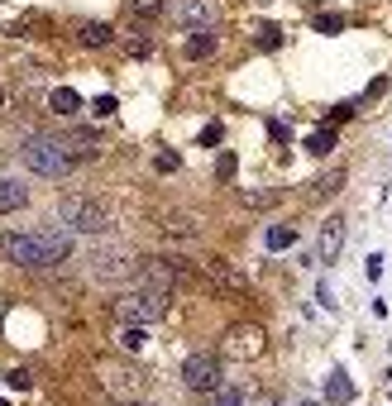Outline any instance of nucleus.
Returning <instances> with one entry per match:
<instances>
[{"instance_id":"f257e3e1","label":"nucleus","mask_w":392,"mask_h":406,"mask_svg":"<svg viewBox=\"0 0 392 406\" xmlns=\"http://www.w3.org/2000/svg\"><path fill=\"white\" fill-rule=\"evenodd\" d=\"M5 258L24 273L39 268H58L72 258V230H34V235H5Z\"/></svg>"},{"instance_id":"f03ea898","label":"nucleus","mask_w":392,"mask_h":406,"mask_svg":"<svg viewBox=\"0 0 392 406\" xmlns=\"http://www.w3.org/2000/svg\"><path fill=\"white\" fill-rule=\"evenodd\" d=\"M58 215H63V225L72 230V235H115V225H120V215L110 210L106 201H96V196H67L63 205H58Z\"/></svg>"},{"instance_id":"7ed1b4c3","label":"nucleus","mask_w":392,"mask_h":406,"mask_svg":"<svg viewBox=\"0 0 392 406\" xmlns=\"http://www.w3.org/2000/svg\"><path fill=\"white\" fill-rule=\"evenodd\" d=\"M168 297L173 292H154V287H129V292H120L115 297V320L120 325H154V320H163L168 315Z\"/></svg>"},{"instance_id":"20e7f679","label":"nucleus","mask_w":392,"mask_h":406,"mask_svg":"<svg viewBox=\"0 0 392 406\" xmlns=\"http://www.w3.org/2000/svg\"><path fill=\"white\" fill-rule=\"evenodd\" d=\"M96 377H101V387H106L115 402H139V397H149V373L134 368V363L101 359L96 363Z\"/></svg>"},{"instance_id":"39448f33","label":"nucleus","mask_w":392,"mask_h":406,"mask_svg":"<svg viewBox=\"0 0 392 406\" xmlns=\"http://www.w3.org/2000/svg\"><path fill=\"white\" fill-rule=\"evenodd\" d=\"M19 163L29 172H39V177H63V172L77 168V158H72V148L63 139H29L19 148Z\"/></svg>"},{"instance_id":"423d86ee","label":"nucleus","mask_w":392,"mask_h":406,"mask_svg":"<svg viewBox=\"0 0 392 406\" xmlns=\"http://www.w3.org/2000/svg\"><path fill=\"white\" fill-rule=\"evenodd\" d=\"M182 282H187V258H173V253H154V258H139V263H134V287L177 292Z\"/></svg>"},{"instance_id":"0eeeda50","label":"nucleus","mask_w":392,"mask_h":406,"mask_svg":"<svg viewBox=\"0 0 392 406\" xmlns=\"http://www.w3.org/2000/svg\"><path fill=\"white\" fill-rule=\"evenodd\" d=\"M86 273H91L96 282H134V253L125 249V244H101V249H91V258H86Z\"/></svg>"},{"instance_id":"6e6552de","label":"nucleus","mask_w":392,"mask_h":406,"mask_svg":"<svg viewBox=\"0 0 392 406\" xmlns=\"http://www.w3.org/2000/svg\"><path fill=\"white\" fill-rule=\"evenodd\" d=\"M225 354H230V359H263L268 335L258 325H230L225 330Z\"/></svg>"},{"instance_id":"1a4fd4ad","label":"nucleus","mask_w":392,"mask_h":406,"mask_svg":"<svg viewBox=\"0 0 392 406\" xmlns=\"http://www.w3.org/2000/svg\"><path fill=\"white\" fill-rule=\"evenodd\" d=\"M182 382H187V392H216L220 387V359L216 354H191L182 363Z\"/></svg>"},{"instance_id":"9d476101","label":"nucleus","mask_w":392,"mask_h":406,"mask_svg":"<svg viewBox=\"0 0 392 406\" xmlns=\"http://www.w3.org/2000/svg\"><path fill=\"white\" fill-rule=\"evenodd\" d=\"M340 249H345V215L321 220V230H316V263H335Z\"/></svg>"},{"instance_id":"9b49d317","label":"nucleus","mask_w":392,"mask_h":406,"mask_svg":"<svg viewBox=\"0 0 392 406\" xmlns=\"http://www.w3.org/2000/svg\"><path fill=\"white\" fill-rule=\"evenodd\" d=\"M196 268H201L206 278L216 282L220 292H230V297H239V292H249V282H244V273H235V268L225 263V258H201Z\"/></svg>"},{"instance_id":"f8f14e48","label":"nucleus","mask_w":392,"mask_h":406,"mask_svg":"<svg viewBox=\"0 0 392 406\" xmlns=\"http://www.w3.org/2000/svg\"><path fill=\"white\" fill-rule=\"evenodd\" d=\"M158 230L168 239H201V215H191V210H163Z\"/></svg>"},{"instance_id":"ddd939ff","label":"nucleus","mask_w":392,"mask_h":406,"mask_svg":"<svg viewBox=\"0 0 392 406\" xmlns=\"http://www.w3.org/2000/svg\"><path fill=\"white\" fill-rule=\"evenodd\" d=\"M220 5L216 0H182V24L187 29H216Z\"/></svg>"},{"instance_id":"4468645a","label":"nucleus","mask_w":392,"mask_h":406,"mask_svg":"<svg viewBox=\"0 0 392 406\" xmlns=\"http://www.w3.org/2000/svg\"><path fill=\"white\" fill-rule=\"evenodd\" d=\"M29 205V187L15 182V177H0V215H10V210H24Z\"/></svg>"},{"instance_id":"2eb2a0df","label":"nucleus","mask_w":392,"mask_h":406,"mask_svg":"<svg viewBox=\"0 0 392 406\" xmlns=\"http://www.w3.org/2000/svg\"><path fill=\"white\" fill-rule=\"evenodd\" d=\"M340 187H345V168H330L326 177H316V182H311V201L316 205H321V201H335Z\"/></svg>"},{"instance_id":"dca6fc26","label":"nucleus","mask_w":392,"mask_h":406,"mask_svg":"<svg viewBox=\"0 0 392 406\" xmlns=\"http://www.w3.org/2000/svg\"><path fill=\"white\" fill-rule=\"evenodd\" d=\"M48 110L63 115V120H72V115L81 110V96L72 91V86H53V91H48Z\"/></svg>"},{"instance_id":"f3484780","label":"nucleus","mask_w":392,"mask_h":406,"mask_svg":"<svg viewBox=\"0 0 392 406\" xmlns=\"http://www.w3.org/2000/svg\"><path fill=\"white\" fill-rule=\"evenodd\" d=\"M77 44L81 48H106V44H115V29L101 24V19H91V24H81L77 29Z\"/></svg>"},{"instance_id":"a211bd4d","label":"nucleus","mask_w":392,"mask_h":406,"mask_svg":"<svg viewBox=\"0 0 392 406\" xmlns=\"http://www.w3.org/2000/svg\"><path fill=\"white\" fill-rule=\"evenodd\" d=\"M211 53H216V34H211V29H191L187 58H191V63H201V58H211Z\"/></svg>"},{"instance_id":"6ab92c4d","label":"nucleus","mask_w":392,"mask_h":406,"mask_svg":"<svg viewBox=\"0 0 392 406\" xmlns=\"http://www.w3.org/2000/svg\"><path fill=\"white\" fill-rule=\"evenodd\" d=\"M239 201L249 205V210H268V205L283 201V187H258V191H239Z\"/></svg>"},{"instance_id":"aec40b11","label":"nucleus","mask_w":392,"mask_h":406,"mask_svg":"<svg viewBox=\"0 0 392 406\" xmlns=\"http://www.w3.org/2000/svg\"><path fill=\"white\" fill-rule=\"evenodd\" d=\"M330 148H335V129H311V134H306V153H311V158H326L330 153Z\"/></svg>"},{"instance_id":"412c9836","label":"nucleus","mask_w":392,"mask_h":406,"mask_svg":"<svg viewBox=\"0 0 392 406\" xmlns=\"http://www.w3.org/2000/svg\"><path fill=\"white\" fill-rule=\"evenodd\" d=\"M349 397H354V387H349V377H345V373H330V382H326V402L345 406Z\"/></svg>"},{"instance_id":"4be33fe9","label":"nucleus","mask_w":392,"mask_h":406,"mask_svg":"<svg viewBox=\"0 0 392 406\" xmlns=\"http://www.w3.org/2000/svg\"><path fill=\"white\" fill-rule=\"evenodd\" d=\"M278 44H283V29H278V24H258V29H253V48L273 53Z\"/></svg>"},{"instance_id":"5701e85b","label":"nucleus","mask_w":392,"mask_h":406,"mask_svg":"<svg viewBox=\"0 0 392 406\" xmlns=\"http://www.w3.org/2000/svg\"><path fill=\"white\" fill-rule=\"evenodd\" d=\"M316 19V29L321 34H340L345 29V15H335V10H321V15H311Z\"/></svg>"},{"instance_id":"b1692460","label":"nucleus","mask_w":392,"mask_h":406,"mask_svg":"<svg viewBox=\"0 0 392 406\" xmlns=\"http://www.w3.org/2000/svg\"><path fill=\"white\" fill-rule=\"evenodd\" d=\"M129 10H134V15L139 19H154V15H163V0H125Z\"/></svg>"},{"instance_id":"393cba45","label":"nucleus","mask_w":392,"mask_h":406,"mask_svg":"<svg viewBox=\"0 0 392 406\" xmlns=\"http://www.w3.org/2000/svg\"><path fill=\"white\" fill-rule=\"evenodd\" d=\"M292 239H297V235H292L287 225H283V230L273 225V230H268V249H292Z\"/></svg>"},{"instance_id":"a878e982","label":"nucleus","mask_w":392,"mask_h":406,"mask_svg":"<svg viewBox=\"0 0 392 406\" xmlns=\"http://www.w3.org/2000/svg\"><path fill=\"white\" fill-rule=\"evenodd\" d=\"M154 168L158 172H177V168H182V158H177L173 148H163V153H154Z\"/></svg>"},{"instance_id":"bb28decb","label":"nucleus","mask_w":392,"mask_h":406,"mask_svg":"<svg viewBox=\"0 0 392 406\" xmlns=\"http://www.w3.org/2000/svg\"><path fill=\"white\" fill-rule=\"evenodd\" d=\"M144 344V330L139 325H125V335H120V349H139Z\"/></svg>"},{"instance_id":"cd10ccee","label":"nucleus","mask_w":392,"mask_h":406,"mask_svg":"<svg viewBox=\"0 0 392 406\" xmlns=\"http://www.w3.org/2000/svg\"><path fill=\"white\" fill-rule=\"evenodd\" d=\"M216 177H220V182H230V177H235V153H220V163H216Z\"/></svg>"},{"instance_id":"c85d7f7f","label":"nucleus","mask_w":392,"mask_h":406,"mask_svg":"<svg viewBox=\"0 0 392 406\" xmlns=\"http://www.w3.org/2000/svg\"><path fill=\"white\" fill-rule=\"evenodd\" d=\"M154 53V39H129V58H149Z\"/></svg>"},{"instance_id":"c756f323","label":"nucleus","mask_w":392,"mask_h":406,"mask_svg":"<svg viewBox=\"0 0 392 406\" xmlns=\"http://www.w3.org/2000/svg\"><path fill=\"white\" fill-rule=\"evenodd\" d=\"M91 115H115V96H96V101H91Z\"/></svg>"},{"instance_id":"7c9ffc66","label":"nucleus","mask_w":392,"mask_h":406,"mask_svg":"<svg viewBox=\"0 0 392 406\" xmlns=\"http://www.w3.org/2000/svg\"><path fill=\"white\" fill-rule=\"evenodd\" d=\"M5 382H10L15 392H29V373H24V368H15V373H5Z\"/></svg>"},{"instance_id":"2f4dec72","label":"nucleus","mask_w":392,"mask_h":406,"mask_svg":"<svg viewBox=\"0 0 392 406\" xmlns=\"http://www.w3.org/2000/svg\"><path fill=\"white\" fill-rule=\"evenodd\" d=\"M220 139H225V129H220V125H206L201 129V143H206V148H216Z\"/></svg>"},{"instance_id":"473e14b6","label":"nucleus","mask_w":392,"mask_h":406,"mask_svg":"<svg viewBox=\"0 0 392 406\" xmlns=\"http://www.w3.org/2000/svg\"><path fill=\"white\" fill-rule=\"evenodd\" d=\"M220 392V406H239V402H244V392H239V387H216Z\"/></svg>"},{"instance_id":"72a5a7b5","label":"nucleus","mask_w":392,"mask_h":406,"mask_svg":"<svg viewBox=\"0 0 392 406\" xmlns=\"http://www.w3.org/2000/svg\"><path fill=\"white\" fill-rule=\"evenodd\" d=\"M383 91H388V77H378V81H368V91H363V96H368V101H378V96H383Z\"/></svg>"},{"instance_id":"f704fd0d","label":"nucleus","mask_w":392,"mask_h":406,"mask_svg":"<svg viewBox=\"0 0 392 406\" xmlns=\"http://www.w3.org/2000/svg\"><path fill=\"white\" fill-rule=\"evenodd\" d=\"M110 406H154V402H144V397H139V402H110Z\"/></svg>"},{"instance_id":"c9c22d12","label":"nucleus","mask_w":392,"mask_h":406,"mask_svg":"<svg viewBox=\"0 0 392 406\" xmlns=\"http://www.w3.org/2000/svg\"><path fill=\"white\" fill-rule=\"evenodd\" d=\"M0 325H5V301H0Z\"/></svg>"},{"instance_id":"e433bc0d","label":"nucleus","mask_w":392,"mask_h":406,"mask_svg":"<svg viewBox=\"0 0 392 406\" xmlns=\"http://www.w3.org/2000/svg\"><path fill=\"white\" fill-rule=\"evenodd\" d=\"M0 406H5V397H0Z\"/></svg>"},{"instance_id":"4c0bfd02","label":"nucleus","mask_w":392,"mask_h":406,"mask_svg":"<svg viewBox=\"0 0 392 406\" xmlns=\"http://www.w3.org/2000/svg\"><path fill=\"white\" fill-rule=\"evenodd\" d=\"M0 101H5V91H0Z\"/></svg>"}]
</instances>
